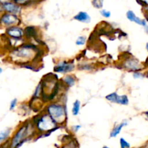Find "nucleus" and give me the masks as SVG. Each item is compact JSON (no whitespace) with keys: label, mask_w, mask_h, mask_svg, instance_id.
<instances>
[{"label":"nucleus","mask_w":148,"mask_h":148,"mask_svg":"<svg viewBox=\"0 0 148 148\" xmlns=\"http://www.w3.org/2000/svg\"><path fill=\"white\" fill-rule=\"evenodd\" d=\"M47 114L53 119L56 124H63L66 119V108L64 106L57 103H51L46 108Z\"/></svg>","instance_id":"1"},{"label":"nucleus","mask_w":148,"mask_h":148,"mask_svg":"<svg viewBox=\"0 0 148 148\" xmlns=\"http://www.w3.org/2000/svg\"><path fill=\"white\" fill-rule=\"evenodd\" d=\"M56 123L53 120V119L48 114L38 116V119L36 120V126L38 130L41 132H54L59 127H56Z\"/></svg>","instance_id":"2"},{"label":"nucleus","mask_w":148,"mask_h":148,"mask_svg":"<svg viewBox=\"0 0 148 148\" xmlns=\"http://www.w3.org/2000/svg\"><path fill=\"white\" fill-rule=\"evenodd\" d=\"M30 131V125L28 124H23L17 132L14 134L11 141L12 147H20L26 140L29 136V132Z\"/></svg>","instance_id":"3"},{"label":"nucleus","mask_w":148,"mask_h":148,"mask_svg":"<svg viewBox=\"0 0 148 148\" xmlns=\"http://www.w3.org/2000/svg\"><path fill=\"white\" fill-rule=\"evenodd\" d=\"M20 23V19L17 14L12 13L6 12L0 17V24L5 27H11V26L17 25Z\"/></svg>","instance_id":"4"},{"label":"nucleus","mask_w":148,"mask_h":148,"mask_svg":"<svg viewBox=\"0 0 148 148\" xmlns=\"http://www.w3.org/2000/svg\"><path fill=\"white\" fill-rule=\"evenodd\" d=\"M35 51H36V46L28 44L21 46L20 49H17L14 52L15 53V56L18 57L23 58V59H25V58L29 59L33 55H34Z\"/></svg>","instance_id":"5"},{"label":"nucleus","mask_w":148,"mask_h":148,"mask_svg":"<svg viewBox=\"0 0 148 148\" xmlns=\"http://www.w3.org/2000/svg\"><path fill=\"white\" fill-rule=\"evenodd\" d=\"M106 99L111 103L121 104V105H128L129 98L127 95H119L116 92H111L106 96Z\"/></svg>","instance_id":"6"},{"label":"nucleus","mask_w":148,"mask_h":148,"mask_svg":"<svg viewBox=\"0 0 148 148\" xmlns=\"http://www.w3.org/2000/svg\"><path fill=\"white\" fill-rule=\"evenodd\" d=\"M1 7H2V10L6 12L12 13V14H17V15L21 12L22 10V6L16 4L12 1L1 4Z\"/></svg>","instance_id":"7"},{"label":"nucleus","mask_w":148,"mask_h":148,"mask_svg":"<svg viewBox=\"0 0 148 148\" xmlns=\"http://www.w3.org/2000/svg\"><path fill=\"white\" fill-rule=\"evenodd\" d=\"M75 68V66L72 63L66 62L65 61L60 62L55 66L54 71L58 73H66L72 71Z\"/></svg>","instance_id":"8"},{"label":"nucleus","mask_w":148,"mask_h":148,"mask_svg":"<svg viewBox=\"0 0 148 148\" xmlns=\"http://www.w3.org/2000/svg\"><path fill=\"white\" fill-rule=\"evenodd\" d=\"M7 34L13 38L20 39L24 35V30L16 25L11 26L7 30Z\"/></svg>","instance_id":"9"},{"label":"nucleus","mask_w":148,"mask_h":148,"mask_svg":"<svg viewBox=\"0 0 148 148\" xmlns=\"http://www.w3.org/2000/svg\"><path fill=\"white\" fill-rule=\"evenodd\" d=\"M126 15H127V19H128L129 20H130L131 22H133V23H137V24L143 26V27H145V28L146 27H147V23H146L145 20H142V19L139 18L138 17H137L136 14L134 13V12L132 11V10H129V11H127V14H126Z\"/></svg>","instance_id":"10"},{"label":"nucleus","mask_w":148,"mask_h":148,"mask_svg":"<svg viewBox=\"0 0 148 148\" xmlns=\"http://www.w3.org/2000/svg\"><path fill=\"white\" fill-rule=\"evenodd\" d=\"M74 19L77 21L84 23H89L91 20L90 17L86 12H79L74 17Z\"/></svg>","instance_id":"11"},{"label":"nucleus","mask_w":148,"mask_h":148,"mask_svg":"<svg viewBox=\"0 0 148 148\" xmlns=\"http://www.w3.org/2000/svg\"><path fill=\"white\" fill-rule=\"evenodd\" d=\"M127 121H123V122H121V124H118L117 126L114 127V129L112 130V131H111V134H110V137L113 138V137H117V135L120 134V132H121L123 127H124V126H127Z\"/></svg>","instance_id":"12"},{"label":"nucleus","mask_w":148,"mask_h":148,"mask_svg":"<svg viewBox=\"0 0 148 148\" xmlns=\"http://www.w3.org/2000/svg\"><path fill=\"white\" fill-rule=\"evenodd\" d=\"M138 61L136 59H129L125 62L126 68L131 69V70H138L140 69V66L138 65Z\"/></svg>","instance_id":"13"},{"label":"nucleus","mask_w":148,"mask_h":148,"mask_svg":"<svg viewBox=\"0 0 148 148\" xmlns=\"http://www.w3.org/2000/svg\"><path fill=\"white\" fill-rule=\"evenodd\" d=\"M37 34V30L33 26H28L24 30V35L27 38H36Z\"/></svg>","instance_id":"14"},{"label":"nucleus","mask_w":148,"mask_h":148,"mask_svg":"<svg viewBox=\"0 0 148 148\" xmlns=\"http://www.w3.org/2000/svg\"><path fill=\"white\" fill-rule=\"evenodd\" d=\"M63 81L68 87H72L75 85V78L72 75H68L65 76Z\"/></svg>","instance_id":"15"},{"label":"nucleus","mask_w":148,"mask_h":148,"mask_svg":"<svg viewBox=\"0 0 148 148\" xmlns=\"http://www.w3.org/2000/svg\"><path fill=\"white\" fill-rule=\"evenodd\" d=\"M80 106H81V103L80 101L79 100H76V101L74 102L73 104V108H72V114L74 116H77L79 114V111H80Z\"/></svg>","instance_id":"16"},{"label":"nucleus","mask_w":148,"mask_h":148,"mask_svg":"<svg viewBox=\"0 0 148 148\" xmlns=\"http://www.w3.org/2000/svg\"><path fill=\"white\" fill-rule=\"evenodd\" d=\"M10 132H11L10 129H7L0 132V144L8 138L10 134Z\"/></svg>","instance_id":"17"},{"label":"nucleus","mask_w":148,"mask_h":148,"mask_svg":"<svg viewBox=\"0 0 148 148\" xmlns=\"http://www.w3.org/2000/svg\"><path fill=\"white\" fill-rule=\"evenodd\" d=\"M91 4L95 8L101 10L103 7V0H91Z\"/></svg>","instance_id":"18"},{"label":"nucleus","mask_w":148,"mask_h":148,"mask_svg":"<svg viewBox=\"0 0 148 148\" xmlns=\"http://www.w3.org/2000/svg\"><path fill=\"white\" fill-rule=\"evenodd\" d=\"M86 42V37L85 36H79L76 40V44L77 46H83Z\"/></svg>","instance_id":"19"},{"label":"nucleus","mask_w":148,"mask_h":148,"mask_svg":"<svg viewBox=\"0 0 148 148\" xmlns=\"http://www.w3.org/2000/svg\"><path fill=\"white\" fill-rule=\"evenodd\" d=\"M120 146L121 148H129L130 147V144L124 138H121L120 139Z\"/></svg>","instance_id":"20"},{"label":"nucleus","mask_w":148,"mask_h":148,"mask_svg":"<svg viewBox=\"0 0 148 148\" xmlns=\"http://www.w3.org/2000/svg\"><path fill=\"white\" fill-rule=\"evenodd\" d=\"M100 13H101V14L103 16V17H106V18H108V17H111V12L108 11V10H104V9L101 10Z\"/></svg>","instance_id":"21"},{"label":"nucleus","mask_w":148,"mask_h":148,"mask_svg":"<svg viewBox=\"0 0 148 148\" xmlns=\"http://www.w3.org/2000/svg\"><path fill=\"white\" fill-rule=\"evenodd\" d=\"M41 84H39L37 86V88H36V90H35L34 95H33L34 98H38L39 95H40V92H41Z\"/></svg>","instance_id":"22"},{"label":"nucleus","mask_w":148,"mask_h":148,"mask_svg":"<svg viewBox=\"0 0 148 148\" xmlns=\"http://www.w3.org/2000/svg\"><path fill=\"white\" fill-rule=\"evenodd\" d=\"M12 1H14L16 4H19V5H27L28 4V0H12Z\"/></svg>","instance_id":"23"},{"label":"nucleus","mask_w":148,"mask_h":148,"mask_svg":"<svg viewBox=\"0 0 148 148\" xmlns=\"http://www.w3.org/2000/svg\"><path fill=\"white\" fill-rule=\"evenodd\" d=\"M17 100L16 99V98H14L13 100H12L10 104V111H12V110L14 109V108H15L16 106H17Z\"/></svg>","instance_id":"24"},{"label":"nucleus","mask_w":148,"mask_h":148,"mask_svg":"<svg viewBox=\"0 0 148 148\" xmlns=\"http://www.w3.org/2000/svg\"><path fill=\"white\" fill-rule=\"evenodd\" d=\"M140 4H143V5L146 6L148 5V0H137Z\"/></svg>","instance_id":"25"},{"label":"nucleus","mask_w":148,"mask_h":148,"mask_svg":"<svg viewBox=\"0 0 148 148\" xmlns=\"http://www.w3.org/2000/svg\"><path fill=\"white\" fill-rule=\"evenodd\" d=\"M133 76H134V77L135 78V79H138V78L143 77V75H141L140 72H135V73H134Z\"/></svg>","instance_id":"26"},{"label":"nucleus","mask_w":148,"mask_h":148,"mask_svg":"<svg viewBox=\"0 0 148 148\" xmlns=\"http://www.w3.org/2000/svg\"><path fill=\"white\" fill-rule=\"evenodd\" d=\"M81 128V126L80 125H75L72 127V130H73L74 132H78L79 130V129Z\"/></svg>","instance_id":"27"},{"label":"nucleus","mask_w":148,"mask_h":148,"mask_svg":"<svg viewBox=\"0 0 148 148\" xmlns=\"http://www.w3.org/2000/svg\"><path fill=\"white\" fill-rule=\"evenodd\" d=\"M43 0H28V4H33V3L41 2Z\"/></svg>","instance_id":"28"},{"label":"nucleus","mask_w":148,"mask_h":148,"mask_svg":"<svg viewBox=\"0 0 148 148\" xmlns=\"http://www.w3.org/2000/svg\"><path fill=\"white\" fill-rule=\"evenodd\" d=\"M12 1V0H0V4H5V3L8 2V1Z\"/></svg>","instance_id":"29"},{"label":"nucleus","mask_w":148,"mask_h":148,"mask_svg":"<svg viewBox=\"0 0 148 148\" xmlns=\"http://www.w3.org/2000/svg\"><path fill=\"white\" fill-rule=\"evenodd\" d=\"M145 10H146V11L148 12V5L145 6Z\"/></svg>","instance_id":"30"},{"label":"nucleus","mask_w":148,"mask_h":148,"mask_svg":"<svg viewBox=\"0 0 148 148\" xmlns=\"http://www.w3.org/2000/svg\"><path fill=\"white\" fill-rule=\"evenodd\" d=\"M1 73H2V69H1V68L0 67V75H1Z\"/></svg>","instance_id":"31"},{"label":"nucleus","mask_w":148,"mask_h":148,"mask_svg":"<svg viewBox=\"0 0 148 148\" xmlns=\"http://www.w3.org/2000/svg\"><path fill=\"white\" fill-rule=\"evenodd\" d=\"M145 63H146V64H147V66H148V57H147V60H146V62H145Z\"/></svg>","instance_id":"32"},{"label":"nucleus","mask_w":148,"mask_h":148,"mask_svg":"<svg viewBox=\"0 0 148 148\" xmlns=\"http://www.w3.org/2000/svg\"><path fill=\"white\" fill-rule=\"evenodd\" d=\"M146 49H147V50L148 51V43H147V44H146Z\"/></svg>","instance_id":"33"},{"label":"nucleus","mask_w":148,"mask_h":148,"mask_svg":"<svg viewBox=\"0 0 148 148\" xmlns=\"http://www.w3.org/2000/svg\"><path fill=\"white\" fill-rule=\"evenodd\" d=\"M145 115L147 116V118H148V111H146V112H145Z\"/></svg>","instance_id":"34"}]
</instances>
